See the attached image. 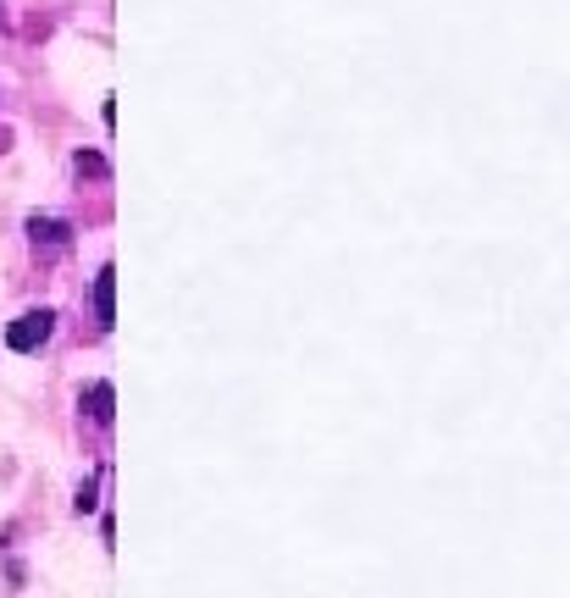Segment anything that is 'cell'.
<instances>
[{
  "mask_svg": "<svg viewBox=\"0 0 570 598\" xmlns=\"http://www.w3.org/2000/svg\"><path fill=\"white\" fill-rule=\"evenodd\" d=\"M56 333V311H23L12 327H6V349H17V355H34L45 338Z\"/></svg>",
  "mask_w": 570,
  "mask_h": 598,
  "instance_id": "obj_1",
  "label": "cell"
},
{
  "mask_svg": "<svg viewBox=\"0 0 570 598\" xmlns=\"http://www.w3.org/2000/svg\"><path fill=\"white\" fill-rule=\"evenodd\" d=\"M28 244H34L39 255H61L72 244V228L61 216H28Z\"/></svg>",
  "mask_w": 570,
  "mask_h": 598,
  "instance_id": "obj_2",
  "label": "cell"
},
{
  "mask_svg": "<svg viewBox=\"0 0 570 598\" xmlns=\"http://www.w3.org/2000/svg\"><path fill=\"white\" fill-rule=\"evenodd\" d=\"M95 316H100V327L117 322V272L111 266H100V277H95Z\"/></svg>",
  "mask_w": 570,
  "mask_h": 598,
  "instance_id": "obj_3",
  "label": "cell"
},
{
  "mask_svg": "<svg viewBox=\"0 0 570 598\" xmlns=\"http://www.w3.org/2000/svg\"><path fill=\"white\" fill-rule=\"evenodd\" d=\"M84 405H89V421H100V427H111V416H117V394H111V383H89Z\"/></svg>",
  "mask_w": 570,
  "mask_h": 598,
  "instance_id": "obj_4",
  "label": "cell"
},
{
  "mask_svg": "<svg viewBox=\"0 0 570 598\" xmlns=\"http://www.w3.org/2000/svg\"><path fill=\"white\" fill-rule=\"evenodd\" d=\"M95 493H100V477H84V482H78V499H72V504H78V515H89V510H95Z\"/></svg>",
  "mask_w": 570,
  "mask_h": 598,
  "instance_id": "obj_5",
  "label": "cell"
},
{
  "mask_svg": "<svg viewBox=\"0 0 570 598\" xmlns=\"http://www.w3.org/2000/svg\"><path fill=\"white\" fill-rule=\"evenodd\" d=\"M72 167L89 172V178H106V156H95V150H78V156H72Z\"/></svg>",
  "mask_w": 570,
  "mask_h": 598,
  "instance_id": "obj_6",
  "label": "cell"
},
{
  "mask_svg": "<svg viewBox=\"0 0 570 598\" xmlns=\"http://www.w3.org/2000/svg\"><path fill=\"white\" fill-rule=\"evenodd\" d=\"M0 150H6V139H0Z\"/></svg>",
  "mask_w": 570,
  "mask_h": 598,
  "instance_id": "obj_7",
  "label": "cell"
}]
</instances>
